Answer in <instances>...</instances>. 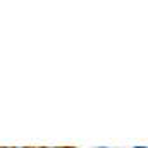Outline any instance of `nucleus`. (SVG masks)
Here are the masks:
<instances>
[{
	"instance_id": "obj_1",
	"label": "nucleus",
	"mask_w": 148,
	"mask_h": 148,
	"mask_svg": "<svg viewBox=\"0 0 148 148\" xmlns=\"http://www.w3.org/2000/svg\"><path fill=\"white\" fill-rule=\"evenodd\" d=\"M133 148H148V147H145V145H136V147H133Z\"/></svg>"
},
{
	"instance_id": "obj_2",
	"label": "nucleus",
	"mask_w": 148,
	"mask_h": 148,
	"mask_svg": "<svg viewBox=\"0 0 148 148\" xmlns=\"http://www.w3.org/2000/svg\"><path fill=\"white\" fill-rule=\"evenodd\" d=\"M97 148H109V147H97Z\"/></svg>"
},
{
	"instance_id": "obj_3",
	"label": "nucleus",
	"mask_w": 148,
	"mask_h": 148,
	"mask_svg": "<svg viewBox=\"0 0 148 148\" xmlns=\"http://www.w3.org/2000/svg\"><path fill=\"white\" fill-rule=\"evenodd\" d=\"M0 148H10V147H0Z\"/></svg>"
}]
</instances>
